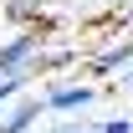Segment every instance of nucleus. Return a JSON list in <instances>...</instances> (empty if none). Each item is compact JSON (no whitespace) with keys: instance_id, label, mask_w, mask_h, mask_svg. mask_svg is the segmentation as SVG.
Here are the masks:
<instances>
[{"instance_id":"6","label":"nucleus","mask_w":133,"mask_h":133,"mask_svg":"<svg viewBox=\"0 0 133 133\" xmlns=\"http://www.w3.org/2000/svg\"><path fill=\"white\" fill-rule=\"evenodd\" d=\"M97 133H133V123H128V118H108Z\"/></svg>"},{"instance_id":"7","label":"nucleus","mask_w":133,"mask_h":133,"mask_svg":"<svg viewBox=\"0 0 133 133\" xmlns=\"http://www.w3.org/2000/svg\"><path fill=\"white\" fill-rule=\"evenodd\" d=\"M51 133H87V128H72V123H62V128H51Z\"/></svg>"},{"instance_id":"5","label":"nucleus","mask_w":133,"mask_h":133,"mask_svg":"<svg viewBox=\"0 0 133 133\" xmlns=\"http://www.w3.org/2000/svg\"><path fill=\"white\" fill-rule=\"evenodd\" d=\"M21 82H26V72H0V108L21 92Z\"/></svg>"},{"instance_id":"3","label":"nucleus","mask_w":133,"mask_h":133,"mask_svg":"<svg viewBox=\"0 0 133 133\" xmlns=\"http://www.w3.org/2000/svg\"><path fill=\"white\" fill-rule=\"evenodd\" d=\"M46 113V108H41V102H16V108H10V113L0 118V133H26L36 123V118Z\"/></svg>"},{"instance_id":"8","label":"nucleus","mask_w":133,"mask_h":133,"mask_svg":"<svg viewBox=\"0 0 133 133\" xmlns=\"http://www.w3.org/2000/svg\"><path fill=\"white\" fill-rule=\"evenodd\" d=\"M123 82H128V87H133V62H128V66H123Z\"/></svg>"},{"instance_id":"1","label":"nucleus","mask_w":133,"mask_h":133,"mask_svg":"<svg viewBox=\"0 0 133 133\" xmlns=\"http://www.w3.org/2000/svg\"><path fill=\"white\" fill-rule=\"evenodd\" d=\"M36 51H41V31H16L0 46V72H31Z\"/></svg>"},{"instance_id":"2","label":"nucleus","mask_w":133,"mask_h":133,"mask_svg":"<svg viewBox=\"0 0 133 133\" xmlns=\"http://www.w3.org/2000/svg\"><path fill=\"white\" fill-rule=\"evenodd\" d=\"M92 97H97L92 87H51L46 97H41V108H46V113H77V108H87Z\"/></svg>"},{"instance_id":"4","label":"nucleus","mask_w":133,"mask_h":133,"mask_svg":"<svg viewBox=\"0 0 133 133\" xmlns=\"http://www.w3.org/2000/svg\"><path fill=\"white\" fill-rule=\"evenodd\" d=\"M128 62H133V41H128V46H113V51H102L97 62H92V72H97V77H113V72H123Z\"/></svg>"},{"instance_id":"9","label":"nucleus","mask_w":133,"mask_h":133,"mask_svg":"<svg viewBox=\"0 0 133 133\" xmlns=\"http://www.w3.org/2000/svg\"><path fill=\"white\" fill-rule=\"evenodd\" d=\"M118 5H133V0H118Z\"/></svg>"}]
</instances>
